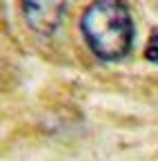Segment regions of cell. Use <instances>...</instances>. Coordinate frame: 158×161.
Returning <instances> with one entry per match:
<instances>
[{
    "label": "cell",
    "mask_w": 158,
    "mask_h": 161,
    "mask_svg": "<svg viewBox=\"0 0 158 161\" xmlns=\"http://www.w3.org/2000/svg\"><path fill=\"white\" fill-rule=\"evenodd\" d=\"M134 18L125 0H94L80 18V34L91 54L114 63L134 47Z\"/></svg>",
    "instance_id": "obj_1"
},
{
    "label": "cell",
    "mask_w": 158,
    "mask_h": 161,
    "mask_svg": "<svg viewBox=\"0 0 158 161\" xmlns=\"http://www.w3.org/2000/svg\"><path fill=\"white\" fill-rule=\"evenodd\" d=\"M67 11V0H23V14L36 36H54Z\"/></svg>",
    "instance_id": "obj_2"
},
{
    "label": "cell",
    "mask_w": 158,
    "mask_h": 161,
    "mask_svg": "<svg viewBox=\"0 0 158 161\" xmlns=\"http://www.w3.org/2000/svg\"><path fill=\"white\" fill-rule=\"evenodd\" d=\"M145 56H147V60H151V63L158 65V27H156V29L151 31V36H149V43H147Z\"/></svg>",
    "instance_id": "obj_3"
}]
</instances>
